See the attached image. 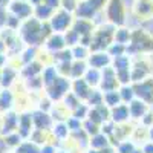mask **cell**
Returning <instances> with one entry per match:
<instances>
[{
  "label": "cell",
  "mask_w": 153,
  "mask_h": 153,
  "mask_svg": "<svg viewBox=\"0 0 153 153\" xmlns=\"http://www.w3.org/2000/svg\"><path fill=\"white\" fill-rule=\"evenodd\" d=\"M106 16L109 23L115 26H123L126 22V9L121 0H110L106 8Z\"/></svg>",
  "instance_id": "5b68a950"
},
{
  "label": "cell",
  "mask_w": 153,
  "mask_h": 153,
  "mask_svg": "<svg viewBox=\"0 0 153 153\" xmlns=\"http://www.w3.org/2000/svg\"><path fill=\"white\" fill-rule=\"evenodd\" d=\"M101 81H100V86L98 89L101 92H109V91H115V89H120V81L117 78V72H115V69L110 66L104 68L103 71H101Z\"/></svg>",
  "instance_id": "8992f818"
},
{
  "label": "cell",
  "mask_w": 153,
  "mask_h": 153,
  "mask_svg": "<svg viewBox=\"0 0 153 153\" xmlns=\"http://www.w3.org/2000/svg\"><path fill=\"white\" fill-rule=\"evenodd\" d=\"M25 86L28 87L29 92H42L45 89L43 80H42V74L35 75V76H29V78H25Z\"/></svg>",
  "instance_id": "484cf974"
},
{
  "label": "cell",
  "mask_w": 153,
  "mask_h": 153,
  "mask_svg": "<svg viewBox=\"0 0 153 153\" xmlns=\"http://www.w3.org/2000/svg\"><path fill=\"white\" fill-rule=\"evenodd\" d=\"M9 12L16 14L23 22L34 14V8L31 5H28L25 0H14L12 3H9Z\"/></svg>",
  "instance_id": "30bf717a"
},
{
  "label": "cell",
  "mask_w": 153,
  "mask_h": 153,
  "mask_svg": "<svg viewBox=\"0 0 153 153\" xmlns=\"http://www.w3.org/2000/svg\"><path fill=\"white\" fill-rule=\"evenodd\" d=\"M66 124H68L71 132H76V130H81L83 129V121L78 120V118H75V117H72V115L66 120Z\"/></svg>",
  "instance_id": "bcb514c9"
},
{
  "label": "cell",
  "mask_w": 153,
  "mask_h": 153,
  "mask_svg": "<svg viewBox=\"0 0 153 153\" xmlns=\"http://www.w3.org/2000/svg\"><path fill=\"white\" fill-rule=\"evenodd\" d=\"M52 63H60V61H71L74 60V55H72V49L68 46L61 51H57V52H52Z\"/></svg>",
  "instance_id": "e575fe53"
},
{
  "label": "cell",
  "mask_w": 153,
  "mask_h": 153,
  "mask_svg": "<svg viewBox=\"0 0 153 153\" xmlns=\"http://www.w3.org/2000/svg\"><path fill=\"white\" fill-rule=\"evenodd\" d=\"M19 69L12 66H3L2 68V76H0V87L2 89H9L19 78Z\"/></svg>",
  "instance_id": "e0dca14e"
},
{
  "label": "cell",
  "mask_w": 153,
  "mask_h": 153,
  "mask_svg": "<svg viewBox=\"0 0 153 153\" xmlns=\"http://www.w3.org/2000/svg\"><path fill=\"white\" fill-rule=\"evenodd\" d=\"M51 117H52L54 123H58V121H66L69 117H71V112L63 106V104H55L52 109H51Z\"/></svg>",
  "instance_id": "d4e9b609"
},
{
  "label": "cell",
  "mask_w": 153,
  "mask_h": 153,
  "mask_svg": "<svg viewBox=\"0 0 153 153\" xmlns=\"http://www.w3.org/2000/svg\"><path fill=\"white\" fill-rule=\"evenodd\" d=\"M133 150H135V146L129 141H126V139L120 141V144L117 146V153H132Z\"/></svg>",
  "instance_id": "7dc6e473"
},
{
  "label": "cell",
  "mask_w": 153,
  "mask_h": 153,
  "mask_svg": "<svg viewBox=\"0 0 153 153\" xmlns=\"http://www.w3.org/2000/svg\"><path fill=\"white\" fill-rule=\"evenodd\" d=\"M19 129V115L16 112H6L2 118V135L17 132Z\"/></svg>",
  "instance_id": "9a60e30c"
},
{
  "label": "cell",
  "mask_w": 153,
  "mask_h": 153,
  "mask_svg": "<svg viewBox=\"0 0 153 153\" xmlns=\"http://www.w3.org/2000/svg\"><path fill=\"white\" fill-rule=\"evenodd\" d=\"M0 76H2V69H0Z\"/></svg>",
  "instance_id": "680465c9"
},
{
  "label": "cell",
  "mask_w": 153,
  "mask_h": 153,
  "mask_svg": "<svg viewBox=\"0 0 153 153\" xmlns=\"http://www.w3.org/2000/svg\"><path fill=\"white\" fill-rule=\"evenodd\" d=\"M58 75H60V74H58V71H57L55 65H46V66H45V69L42 71V80H43L45 87H48V86L52 84Z\"/></svg>",
  "instance_id": "603a6c76"
},
{
  "label": "cell",
  "mask_w": 153,
  "mask_h": 153,
  "mask_svg": "<svg viewBox=\"0 0 153 153\" xmlns=\"http://www.w3.org/2000/svg\"><path fill=\"white\" fill-rule=\"evenodd\" d=\"M52 135L55 139H58V141H63V139H68L71 136V130L69 127L66 124V121H58V123H54L52 126Z\"/></svg>",
  "instance_id": "7402d4cb"
},
{
  "label": "cell",
  "mask_w": 153,
  "mask_h": 153,
  "mask_svg": "<svg viewBox=\"0 0 153 153\" xmlns=\"http://www.w3.org/2000/svg\"><path fill=\"white\" fill-rule=\"evenodd\" d=\"M83 130H84V132H86V133L89 135V138H91V136L97 135L98 132H101V126L86 118V120L83 121Z\"/></svg>",
  "instance_id": "f35d334b"
},
{
  "label": "cell",
  "mask_w": 153,
  "mask_h": 153,
  "mask_svg": "<svg viewBox=\"0 0 153 153\" xmlns=\"http://www.w3.org/2000/svg\"><path fill=\"white\" fill-rule=\"evenodd\" d=\"M20 25H22V20H20V19H19L16 14H12V12H9L8 17H6V25H5V28L12 29V31H19Z\"/></svg>",
  "instance_id": "ee69618b"
},
{
  "label": "cell",
  "mask_w": 153,
  "mask_h": 153,
  "mask_svg": "<svg viewBox=\"0 0 153 153\" xmlns=\"http://www.w3.org/2000/svg\"><path fill=\"white\" fill-rule=\"evenodd\" d=\"M34 130V121H32V113L31 112H25L19 115V129L17 132L22 135L23 139H28Z\"/></svg>",
  "instance_id": "8fae6325"
},
{
  "label": "cell",
  "mask_w": 153,
  "mask_h": 153,
  "mask_svg": "<svg viewBox=\"0 0 153 153\" xmlns=\"http://www.w3.org/2000/svg\"><path fill=\"white\" fill-rule=\"evenodd\" d=\"M135 12L139 17H149L153 14V3L149 0H139L135 3Z\"/></svg>",
  "instance_id": "f546056e"
},
{
  "label": "cell",
  "mask_w": 153,
  "mask_h": 153,
  "mask_svg": "<svg viewBox=\"0 0 153 153\" xmlns=\"http://www.w3.org/2000/svg\"><path fill=\"white\" fill-rule=\"evenodd\" d=\"M45 48L49 51L51 54L68 48V46H66V40H65V35L60 34V32H52V34H51L46 40H45Z\"/></svg>",
  "instance_id": "5bb4252c"
},
{
  "label": "cell",
  "mask_w": 153,
  "mask_h": 153,
  "mask_svg": "<svg viewBox=\"0 0 153 153\" xmlns=\"http://www.w3.org/2000/svg\"><path fill=\"white\" fill-rule=\"evenodd\" d=\"M101 71L100 69H95V68H89L84 74L83 78L89 83V86L91 87H98L100 86V81H101Z\"/></svg>",
  "instance_id": "83f0119b"
},
{
  "label": "cell",
  "mask_w": 153,
  "mask_h": 153,
  "mask_svg": "<svg viewBox=\"0 0 153 153\" xmlns=\"http://www.w3.org/2000/svg\"><path fill=\"white\" fill-rule=\"evenodd\" d=\"M6 63H8V55H2V54H0V69H2L3 66H6Z\"/></svg>",
  "instance_id": "db71d44e"
},
{
  "label": "cell",
  "mask_w": 153,
  "mask_h": 153,
  "mask_svg": "<svg viewBox=\"0 0 153 153\" xmlns=\"http://www.w3.org/2000/svg\"><path fill=\"white\" fill-rule=\"evenodd\" d=\"M29 2L34 5V6H37V5H40V3H43V0H29Z\"/></svg>",
  "instance_id": "11a10c76"
},
{
  "label": "cell",
  "mask_w": 153,
  "mask_h": 153,
  "mask_svg": "<svg viewBox=\"0 0 153 153\" xmlns=\"http://www.w3.org/2000/svg\"><path fill=\"white\" fill-rule=\"evenodd\" d=\"M87 69H89V66H87V61H86V60H72V66H71V80L83 78Z\"/></svg>",
  "instance_id": "44dd1931"
},
{
  "label": "cell",
  "mask_w": 153,
  "mask_h": 153,
  "mask_svg": "<svg viewBox=\"0 0 153 153\" xmlns=\"http://www.w3.org/2000/svg\"><path fill=\"white\" fill-rule=\"evenodd\" d=\"M71 89H72V80L69 76L58 75L52 84L45 87V92H46V97H49L54 103H60L65 98V95L71 92Z\"/></svg>",
  "instance_id": "3957f363"
},
{
  "label": "cell",
  "mask_w": 153,
  "mask_h": 153,
  "mask_svg": "<svg viewBox=\"0 0 153 153\" xmlns=\"http://www.w3.org/2000/svg\"><path fill=\"white\" fill-rule=\"evenodd\" d=\"M92 89H95V87H91V86H89V83L84 78L72 80V89H71V91L76 97H78L81 101H86L87 100V97L91 95V92H92Z\"/></svg>",
  "instance_id": "2e32d148"
},
{
  "label": "cell",
  "mask_w": 153,
  "mask_h": 153,
  "mask_svg": "<svg viewBox=\"0 0 153 153\" xmlns=\"http://www.w3.org/2000/svg\"><path fill=\"white\" fill-rule=\"evenodd\" d=\"M0 54L2 55H6L8 54V48H6V43L2 37H0Z\"/></svg>",
  "instance_id": "f5cc1de1"
},
{
  "label": "cell",
  "mask_w": 153,
  "mask_h": 153,
  "mask_svg": "<svg viewBox=\"0 0 153 153\" xmlns=\"http://www.w3.org/2000/svg\"><path fill=\"white\" fill-rule=\"evenodd\" d=\"M87 66L89 68H95L103 71L104 68L112 65V57L109 55L107 51H95V52H91V55L87 57Z\"/></svg>",
  "instance_id": "ba28073f"
},
{
  "label": "cell",
  "mask_w": 153,
  "mask_h": 153,
  "mask_svg": "<svg viewBox=\"0 0 153 153\" xmlns=\"http://www.w3.org/2000/svg\"><path fill=\"white\" fill-rule=\"evenodd\" d=\"M40 153H57L55 149V143H45L43 146H40Z\"/></svg>",
  "instance_id": "681fc988"
},
{
  "label": "cell",
  "mask_w": 153,
  "mask_h": 153,
  "mask_svg": "<svg viewBox=\"0 0 153 153\" xmlns=\"http://www.w3.org/2000/svg\"><path fill=\"white\" fill-rule=\"evenodd\" d=\"M126 48H127V45H121V43L113 42V43L107 48V52H109V55L113 58V57H118V55H124V54H126Z\"/></svg>",
  "instance_id": "b9f144b4"
},
{
  "label": "cell",
  "mask_w": 153,
  "mask_h": 153,
  "mask_svg": "<svg viewBox=\"0 0 153 153\" xmlns=\"http://www.w3.org/2000/svg\"><path fill=\"white\" fill-rule=\"evenodd\" d=\"M0 135H2V120H0Z\"/></svg>",
  "instance_id": "9f6ffc18"
},
{
  "label": "cell",
  "mask_w": 153,
  "mask_h": 153,
  "mask_svg": "<svg viewBox=\"0 0 153 153\" xmlns=\"http://www.w3.org/2000/svg\"><path fill=\"white\" fill-rule=\"evenodd\" d=\"M120 95H121V101H123V103H127V104H129L130 101L135 98L133 87L129 86V84H123V86H120Z\"/></svg>",
  "instance_id": "74e56055"
},
{
  "label": "cell",
  "mask_w": 153,
  "mask_h": 153,
  "mask_svg": "<svg viewBox=\"0 0 153 153\" xmlns=\"http://www.w3.org/2000/svg\"><path fill=\"white\" fill-rule=\"evenodd\" d=\"M54 107V101L51 100L49 97H45L38 101V109L40 110H45V112H51V109Z\"/></svg>",
  "instance_id": "c3c4849f"
},
{
  "label": "cell",
  "mask_w": 153,
  "mask_h": 153,
  "mask_svg": "<svg viewBox=\"0 0 153 153\" xmlns=\"http://www.w3.org/2000/svg\"><path fill=\"white\" fill-rule=\"evenodd\" d=\"M74 20L75 19L72 16V12H69L66 9H58L52 14V17L49 19V25H51V28H52L54 32L65 34L68 29L72 28Z\"/></svg>",
  "instance_id": "277c9868"
},
{
  "label": "cell",
  "mask_w": 153,
  "mask_h": 153,
  "mask_svg": "<svg viewBox=\"0 0 153 153\" xmlns=\"http://www.w3.org/2000/svg\"><path fill=\"white\" fill-rule=\"evenodd\" d=\"M72 29L78 32V34H80V37H89V35H92V34H94V31H95L92 20L76 19V17H75L74 23H72Z\"/></svg>",
  "instance_id": "ac0fdd59"
},
{
  "label": "cell",
  "mask_w": 153,
  "mask_h": 153,
  "mask_svg": "<svg viewBox=\"0 0 153 153\" xmlns=\"http://www.w3.org/2000/svg\"><path fill=\"white\" fill-rule=\"evenodd\" d=\"M45 66H46V65H45L40 58H35V60H32L31 63H28V65L22 66V69L19 71V74H20L22 78L25 80V78H29V76L40 75L42 71L45 69Z\"/></svg>",
  "instance_id": "7c38bea8"
},
{
  "label": "cell",
  "mask_w": 153,
  "mask_h": 153,
  "mask_svg": "<svg viewBox=\"0 0 153 153\" xmlns=\"http://www.w3.org/2000/svg\"><path fill=\"white\" fill-rule=\"evenodd\" d=\"M80 103H81V100H80L78 97H76L72 91H71V92H68V94L65 95V98L61 100V104L65 106L71 113H72V110H74V109H76V107L80 106Z\"/></svg>",
  "instance_id": "d6a6232c"
},
{
  "label": "cell",
  "mask_w": 153,
  "mask_h": 153,
  "mask_svg": "<svg viewBox=\"0 0 153 153\" xmlns=\"http://www.w3.org/2000/svg\"><path fill=\"white\" fill-rule=\"evenodd\" d=\"M65 40H66V46H69V48H72V46H75V45H78L80 43V34L76 32V31H74L72 28L71 29H68L65 34Z\"/></svg>",
  "instance_id": "60d3db41"
},
{
  "label": "cell",
  "mask_w": 153,
  "mask_h": 153,
  "mask_svg": "<svg viewBox=\"0 0 153 153\" xmlns=\"http://www.w3.org/2000/svg\"><path fill=\"white\" fill-rule=\"evenodd\" d=\"M38 48L37 46H28V48H25L22 52H20V63H22V66L25 65H28V63H31L32 60L38 58Z\"/></svg>",
  "instance_id": "4316f807"
},
{
  "label": "cell",
  "mask_w": 153,
  "mask_h": 153,
  "mask_svg": "<svg viewBox=\"0 0 153 153\" xmlns=\"http://www.w3.org/2000/svg\"><path fill=\"white\" fill-rule=\"evenodd\" d=\"M129 112H130V117L138 120V118H143L144 115L147 113V104L144 103L143 100H132L129 103Z\"/></svg>",
  "instance_id": "d6986e66"
},
{
  "label": "cell",
  "mask_w": 153,
  "mask_h": 153,
  "mask_svg": "<svg viewBox=\"0 0 153 153\" xmlns=\"http://www.w3.org/2000/svg\"><path fill=\"white\" fill-rule=\"evenodd\" d=\"M130 118V112H129V104L120 103L118 106L110 107V120L115 124H123L127 123Z\"/></svg>",
  "instance_id": "4fadbf2b"
},
{
  "label": "cell",
  "mask_w": 153,
  "mask_h": 153,
  "mask_svg": "<svg viewBox=\"0 0 153 153\" xmlns=\"http://www.w3.org/2000/svg\"><path fill=\"white\" fill-rule=\"evenodd\" d=\"M132 38V32L129 29L126 28H118L117 31H115V37H113V42L117 43H121V45H127L130 42Z\"/></svg>",
  "instance_id": "d590c367"
},
{
  "label": "cell",
  "mask_w": 153,
  "mask_h": 153,
  "mask_svg": "<svg viewBox=\"0 0 153 153\" xmlns=\"http://www.w3.org/2000/svg\"><path fill=\"white\" fill-rule=\"evenodd\" d=\"M52 28H51L49 22H42L37 17H29L23 20L20 28H19V35L23 40L26 46H43L45 40L52 34Z\"/></svg>",
  "instance_id": "6da1fadb"
},
{
  "label": "cell",
  "mask_w": 153,
  "mask_h": 153,
  "mask_svg": "<svg viewBox=\"0 0 153 153\" xmlns=\"http://www.w3.org/2000/svg\"><path fill=\"white\" fill-rule=\"evenodd\" d=\"M110 146V139L107 135H104L103 132H98L97 135L89 138V147L91 149H97V150H103L106 147Z\"/></svg>",
  "instance_id": "ffe728a7"
},
{
  "label": "cell",
  "mask_w": 153,
  "mask_h": 153,
  "mask_svg": "<svg viewBox=\"0 0 153 153\" xmlns=\"http://www.w3.org/2000/svg\"><path fill=\"white\" fill-rule=\"evenodd\" d=\"M57 153H68V152H65V150H60V152H57Z\"/></svg>",
  "instance_id": "6f0895ef"
},
{
  "label": "cell",
  "mask_w": 153,
  "mask_h": 153,
  "mask_svg": "<svg viewBox=\"0 0 153 153\" xmlns=\"http://www.w3.org/2000/svg\"><path fill=\"white\" fill-rule=\"evenodd\" d=\"M32 121H34V129H38V130H51L54 126V120L51 117L49 112H45V110H35L32 112Z\"/></svg>",
  "instance_id": "9c48e42d"
},
{
  "label": "cell",
  "mask_w": 153,
  "mask_h": 153,
  "mask_svg": "<svg viewBox=\"0 0 153 153\" xmlns=\"http://www.w3.org/2000/svg\"><path fill=\"white\" fill-rule=\"evenodd\" d=\"M71 49H72L74 60H87V57L91 55V49H89V46H84L81 43L72 46Z\"/></svg>",
  "instance_id": "836d02e7"
},
{
  "label": "cell",
  "mask_w": 153,
  "mask_h": 153,
  "mask_svg": "<svg viewBox=\"0 0 153 153\" xmlns=\"http://www.w3.org/2000/svg\"><path fill=\"white\" fill-rule=\"evenodd\" d=\"M14 104V95L9 89H0V110H9Z\"/></svg>",
  "instance_id": "4dcf8cb0"
},
{
  "label": "cell",
  "mask_w": 153,
  "mask_h": 153,
  "mask_svg": "<svg viewBox=\"0 0 153 153\" xmlns=\"http://www.w3.org/2000/svg\"><path fill=\"white\" fill-rule=\"evenodd\" d=\"M103 101H104V104H107L109 107H115V106H118L120 103H123L121 95H120V89L103 92Z\"/></svg>",
  "instance_id": "1f68e13d"
},
{
  "label": "cell",
  "mask_w": 153,
  "mask_h": 153,
  "mask_svg": "<svg viewBox=\"0 0 153 153\" xmlns=\"http://www.w3.org/2000/svg\"><path fill=\"white\" fill-rule=\"evenodd\" d=\"M8 150H9V146L5 141V136L0 135V153H6Z\"/></svg>",
  "instance_id": "816d5d0a"
},
{
  "label": "cell",
  "mask_w": 153,
  "mask_h": 153,
  "mask_svg": "<svg viewBox=\"0 0 153 153\" xmlns=\"http://www.w3.org/2000/svg\"><path fill=\"white\" fill-rule=\"evenodd\" d=\"M57 71L60 75L63 76H69L71 78V66H72V60L71 61H60V63H54Z\"/></svg>",
  "instance_id": "f6af8a7d"
},
{
  "label": "cell",
  "mask_w": 153,
  "mask_h": 153,
  "mask_svg": "<svg viewBox=\"0 0 153 153\" xmlns=\"http://www.w3.org/2000/svg\"><path fill=\"white\" fill-rule=\"evenodd\" d=\"M5 141H6V144L9 146V149H16V147L23 141V138H22V135H20L19 132H12V133L5 135Z\"/></svg>",
  "instance_id": "7bdbcfd3"
},
{
  "label": "cell",
  "mask_w": 153,
  "mask_h": 153,
  "mask_svg": "<svg viewBox=\"0 0 153 153\" xmlns=\"http://www.w3.org/2000/svg\"><path fill=\"white\" fill-rule=\"evenodd\" d=\"M55 12V9H52L51 6H48L46 3H40L34 8V17H37L42 22H49V19L52 17V14Z\"/></svg>",
  "instance_id": "cb8c5ba5"
},
{
  "label": "cell",
  "mask_w": 153,
  "mask_h": 153,
  "mask_svg": "<svg viewBox=\"0 0 153 153\" xmlns=\"http://www.w3.org/2000/svg\"><path fill=\"white\" fill-rule=\"evenodd\" d=\"M89 109H91V106H89L87 103H80V106L76 107V109H74L72 110V117H75V118H78V120H81V121H84L86 118H87V113H89Z\"/></svg>",
  "instance_id": "ab89813d"
},
{
  "label": "cell",
  "mask_w": 153,
  "mask_h": 153,
  "mask_svg": "<svg viewBox=\"0 0 153 153\" xmlns=\"http://www.w3.org/2000/svg\"><path fill=\"white\" fill-rule=\"evenodd\" d=\"M132 87L135 97L143 100L144 103H153V78H147V81H138Z\"/></svg>",
  "instance_id": "52a82bcc"
},
{
  "label": "cell",
  "mask_w": 153,
  "mask_h": 153,
  "mask_svg": "<svg viewBox=\"0 0 153 153\" xmlns=\"http://www.w3.org/2000/svg\"><path fill=\"white\" fill-rule=\"evenodd\" d=\"M115 31H117V26L112 23L101 25L100 28H97L92 34V42H91V46H89L91 52H95V51H107V48L113 43Z\"/></svg>",
  "instance_id": "7a4b0ae2"
},
{
  "label": "cell",
  "mask_w": 153,
  "mask_h": 153,
  "mask_svg": "<svg viewBox=\"0 0 153 153\" xmlns=\"http://www.w3.org/2000/svg\"><path fill=\"white\" fill-rule=\"evenodd\" d=\"M86 103L91 106V107H95V106L101 104V103H103V92H101L98 87L92 89V92H91V95L87 97Z\"/></svg>",
  "instance_id": "8d00e7d4"
},
{
  "label": "cell",
  "mask_w": 153,
  "mask_h": 153,
  "mask_svg": "<svg viewBox=\"0 0 153 153\" xmlns=\"http://www.w3.org/2000/svg\"><path fill=\"white\" fill-rule=\"evenodd\" d=\"M14 150L16 153H40V146L31 141V139H23Z\"/></svg>",
  "instance_id": "f1b7e54d"
},
{
  "label": "cell",
  "mask_w": 153,
  "mask_h": 153,
  "mask_svg": "<svg viewBox=\"0 0 153 153\" xmlns=\"http://www.w3.org/2000/svg\"><path fill=\"white\" fill-rule=\"evenodd\" d=\"M43 3H46L48 6H51L52 9H60V6H61V0H43Z\"/></svg>",
  "instance_id": "f907efd6"
}]
</instances>
